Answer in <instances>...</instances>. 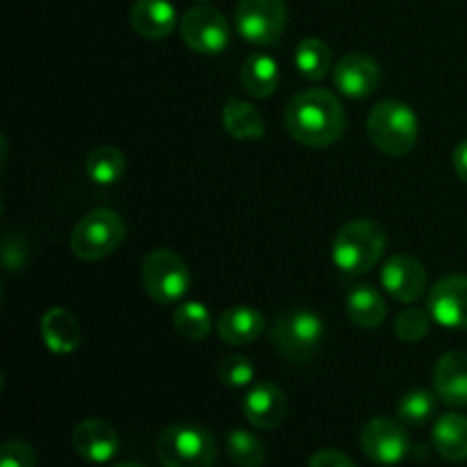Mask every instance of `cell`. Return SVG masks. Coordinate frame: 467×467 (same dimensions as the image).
Returning a JSON list of instances; mask_svg holds the SVG:
<instances>
[{"label": "cell", "mask_w": 467, "mask_h": 467, "mask_svg": "<svg viewBox=\"0 0 467 467\" xmlns=\"http://www.w3.org/2000/svg\"><path fill=\"white\" fill-rule=\"evenodd\" d=\"M438 456L450 463L467 461V418L461 413H445L436 420L431 431Z\"/></svg>", "instance_id": "21"}, {"label": "cell", "mask_w": 467, "mask_h": 467, "mask_svg": "<svg viewBox=\"0 0 467 467\" xmlns=\"http://www.w3.org/2000/svg\"><path fill=\"white\" fill-rule=\"evenodd\" d=\"M181 36L194 53L219 55L231 44V26L219 9L199 5L182 14Z\"/></svg>", "instance_id": "9"}, {"label": "cell", "mask_w": 467, "mask_h": 467, "mask_svg": "<svg viewBox=\"0 0 467 467\" xmlns=\"http://www.w3.org/2000/svg\"><path fill=\"white\" fill-rule=\"evenodd\" d=\"M226 451L237 467H263L267 461L265 442L246 429H233L226 436Z\"/></svg>", "instance_id": "27"}, {"label": "cell", "mask_w": 467, "mask_h": 467, "mask_svg": "<svg viewBox=\"0 0 467 467\" xmlns=\"http://www.w3.org/2000/svg\"><path fill=\"white\" fill-rule=\"evenodd\" d=\"M265 315L251 306H231L219 315L217 333L226 345L244 347L258 340L265 331Z\"/></svg>", "instance_id": "18"}, {"label": "cell", "mask_w": 467, "mask_h": 467, "mask_svg": "<svg viewBox=\"0 0 467 467\" xmlns=\"http://www.w3.org/2000/svg\"><path fill=\"white\" fill-rule=\"evenodd\" d=\"M386 244L388 237L381 223L372 219H354L333 237V263L347 276H360L383 258Z\"/></svg>", "instance_id": "2"}, {"label": "cell", "mask_w": 467, "mask_h": 467, "mask_svg": "<svg viewBox=\"0 0 467 467\" xmlns=\"http://www.w3.org/2000/svg\"><path fill=\"white\" fill-rule=\"evenodd\" d=\"M451 162H454L456 176H459L463 182H467V140H463L459 146H456Z\"/></svg>", "instance_id": "33"}, {"label": "cell", "mask_w": 467, "mask_h": 467, "mask_svg": "<svg viewBox=\"0 0 467 467\" xmlns=\"http://www.w3.org/2000/svg\"><path fill=\"white\" fill-rule=\"evenodd\" d=\"M173 328L190 342H201L213 331V315L199 301H185L173 310Z\"/></svg>", "instance_id": "26"}, {"label": "cell", "mask_w": 467, "mask_h": 467, "mask_svg": "<svg viewBox=\"0 0 467 467\" xmlns=\"http://www.w3.org/2000/svg\"><path fill=\"white\" fill-rule=\"evenodd\" d=\"M41 337L55 356H68L80 347L82 331L76 315L67 308H50L41 317Z\"/></svg>", "instance_id": "19"}, {"label": "cell", "mask_w": 467, "mask_h": 467, "mask_svg": "<svg viewBox=\"0 0 467 467\" xmlns=\"http://www.w3.org/2000/svg\"><path fill=\"white\" fill-rule=\"evenodd\" d=\"M126 222L114 210L99 208L87 213L71 233V251L85 263H96L112 255L126 240Z\"/></svg>", "instance_id": "5"}, {"label": "cell", "mask_w": 467, "mask_h": 467, "mask_svg": "<svg viewBox=\"0 0 467 467\" xmlns=\"http://www.w3.org/2000/svg\"><path fill=\"white\" fill-rule=\"evenodd\" d=\"M308 467H356L354 459L340 450H322L310 456Z\"/></svg>", "instance_id": "32"}, {"label": "cell", "mask_w": 467, "mask_h": 467, "mask_svg": "<svg viewBox=\"0 0 467 467\" xmlns=\"http://www.w3.org/2000/svg\"><path fill=\"white\" fill-rule=\"evenodd\" d=\"M285 128L299 144L328 149L337 144L347 130L345 105L328 89H306L287 103Z\"/></svg>", "instance_id": "1"}, {"label": "cell", "mask_w": 467, "mask_h": 467, "mask_svg": "<svg viewBox=\"0 0 467 467\" xmlns=\"http://www.w3.org/2000/svg\"><path fill=\"white\" fill-rule=\"evenodd\" d=\"M158 459L162 467H214L217 441L196 424H171L158 438Z\"/></svg>", "instance_id": "6"}, {"label": "cell", "mask_w": 467, "mask_h": 467, "mask_svg": "<svg viewBox=\"0 0 467 467\" xmlns=\"http://www.w3.org/2000/svg\"><path fill=\"white\" fill-rule=\"evenodd\" d=\"M436 392L418 388V390H409L400 401H397V418H400L406 427H424V424L436 415Z\"/></svg>", "instance_id": "28"}, {"label": "cell", "mask_w": 467, "mask_h": 467, "mask_svg": "<svg viewBox=\"0 0 467 467\" xmlns=\"http://www.w3.org/2000/svg\"><path fill=\"white\" fill-rule=\"evenodd\" d=\"M190 283V267L176 251L155 249L141 260V285L155 304H181Z\"/></svg>", "instance_id": "7"}, {"label": "cell", "mask_w": 467, "mask_h": 467, "mask_svg": "<svg viewBox=\"0 0 467 467\" xmlns=\"http://www.w3.org/2000/svg\"><path fill=\"white\" fill-rule=\"evenodd\" d=\"M201 3H205V0H201Z\"/></svg>", "instance_id": "35"}, {"label": "cell", "mask_w": 467, "mask_h": 467, "mask_svg": "<svg viewBox=\"0 0 467 467\" xmlns=\"http://www.w3.org/2000/svg\"><path fill=\"white\" fill-rule=\"evenodd\" d=\"M360 447L377 465H397L409 456L410 438L400 418H372L360 431Z\"/></svg>", "instance_id": "10"}, {"label": "cell", "mask_w": 467, "mask_h": 467, "mask_svg": "<svg viewBox=\"0 0 467 467\" xmlns=\"http://www.w3.org/2000/svg\"><path fill=\"white\" fill-rule=\"evenodd\" d=\"M433 317L429 313V308H418V306H410V308L401 310L395 319V336L400 337L401 342H409V345H415V342L424 340L431 328Z\"/></svg>", "instance_id": "29"}, {"label": "cell", "mask_w": 467, "mask_h": 467, "mask_svg": "<svg viewBox=\"0 0 467 467\" xmlns=\"http://www.w3.org/2000/svg\"><path fill=\"white\" fill-rule=\"evenodd\" d=\"M381 285L388 295L401 304H415L427 292L429 276L424 265L415 255L397 254L383 263Z\"/></svg>", "instance_id": "11"}, {"label": "cell", "mask_w": 467, "mask_h": 467, "mask_svg": "<svg viewBox=\"0 0 467 467\" xmlns=\"http://www.w3.org/2000/svg\"><path fill=\"white\" fill-rule=\"evenodd\" d=\"M295 64L306 80H324L333 68L331 48L322 39H317V36H308V39H304L296 46Z\"/></svg>", "instance_id": "25"}, {"label": "cell", "mask_w": 467, "mask_h": 467, "mask_svg": "<svg viewBox=\"0 0 467 467\" xmlns=\"http://www.w3.org/2000/svg\"><path fill=\"white\" fill-rule=\"evenodd\" d=\"M114 467H146V465H141V463H132V461H128V463H119V465H114Z\"/></svg>", "instance_id": "34"}, {"label": "cell", "mask_w": 467, "mask_h": 467, "mask_svg": "<svg viewBox=\"0 0 467 467\" xmlns=\"http://www.w3.org/2000/svg\"><path fill=\"white\" fill-rule=\"evenodd\" d=\"M287 26L285 0H240L235 27L254 46H276Z\"/></svg>", "instance_id": "8"}, {"label": "cell", "mask_w": 467, "mask_h": 467, "mask_svg": "<svg viewBox=\"0 0 467 467\" xmlns=\"http://www.w3.org/2000/svg\"><path fill=\"white\" fill-rule=\"evenodd\" d=\"M223 128L240 141H258L265 137V119L255 105L242 99H228L222 109Z\"/></svg>", "instance_id": "23"}, {"label": "cell", "mask_w": 467, "mask_h": 467, "mask_svg": "<svg viewBox=\"0 0 467 467\" xmlns=\"http://www.w3.org/2000/svg\"><path fill=\"white\" fill-rule=\"evenodd\" d=\"M242 410H244L246 422L254 424L255 429L269 431V429L281 427L283 420H285L287 397L276 383L260 381L246 392L244 401H242Z\"/></svg>", "instance_id": "14"}, {"label": "cell", "mask_w": 467, "mask_h": 467, "mask_svg": "<svg viewBox=\"0 0 467 467\" xmlns=\"http://www.w3.org/2000/svg\"><path fill=\"white\" fill-rule=\"evenodd\" d=\"M130 26L144 39H167L178 26L176 7L169 0H135L130 7Z\"/></svg>", "instance_id": "17"}, {"label": "cell", "mask_w": 467, "mask_h": 467, "mask_svg": "<svg viewBox=\"0 0 467 467\" xmlns=\"http://www.w3.org/2000/svg\"><path fill=\"white\" fill-rule=\"evenodd\" d=\"M71 445L78 456L89 463H108L119 454V433L105 420H82L71 433Z\"/></svg>", "instance_id": "15"}, {"label": "cell", "mask_w": 467, "mask_h": 467, "mask_svg": "<svg viewBox=\"0 0 467 467\" xmlns=\"http://www.w3.org/2000/svg\"><path fill=\"white\" fill-rule=\"evenodd\" d=\"M427 308L433 322L441 327L456 328V331L467 328V276L454 274L441 278L429 292Z\"/></svg>", "instance_id": "13"}, {"label": "cell", "mask_w": 467, "mask_h": 467, "mask_svg": "<svg viewBox=\"0 0 467 467\" xmlns=\"http://www.w3.org/2000/svg\"><path fill=\"white\" fill-rule=\"evenodd\" d=\"M369 141L386 155H406L420 140V119L404 100L386 99L368 117Z\"/></svg>", "instance_id": "3"}, {"label": "cell", "mask_w": 467, "mask_h": 467, "mask_svg": "<svg viewBox=\"0 0 467 467\" xmlns=\"http://www.w3.org/2000/svg\"><path fill=\"white\" fill-rule=\"evenodd\" d=\"M87 178L96 185H114L123 178L126 173V155L117 149V146H96L85 162Z\"/></svg>", "instance_id": "24"}, {"label": "cell", "mask_w": 467, "mask_h": 467, "mask_svg": "<svg viewBox=\"0 0 467 467\" xmlns=\"http://www.w3.org/2000/svg\"><path fill=\"white\" fill-rule=\"evenodd\" d=\"M381 80V67L365 53L345 55L333 68V85L347 99H368L377 94Z\"/></svg>", "instance_id": "12"}, {"label": "cell", "mask_w": 467, "mask_h": 467, "mask_svg": "<svg viewBox=\"0 0 467 467\" xmlns=\"http://www.w3.org/2000/svg\"><path fill=\"white\" fill-rule=\"evenodd\" d=\"M433 392L451 409H467V351H447L433 368Z\"/></svg>", "instance_id": "16"}, {"label": "cell", "mask_w": 467, "mask_h": 467, "mask_svg": "<svg viewBox=\"0 0 467 467\" xmlns=\"http://www.w3.org/2000/svg\"><path fill=\"white\" fill-rule=\"evenodd\" d=\"M345 304L347 315L358 328L374 331V328L386 322V301H383V295L374 285H354L347 295Z\"/></svg>", "instance_id": "22"}, {"label": "cell", "mask_w": 467, "mask_h": 467, "mask_svg": "<svg viewBox=\"0 0 467 467\" xmlns=\"http://www.w3.org/2000/svg\"><path fill=\"white\" fill-rule=\"evenodd\" d=\"M0 467H36V450L26 441L3 442Z\"/></svg>", "instance_id": "31"}, {"label": "cell", "mask_w": 467, "mask_h": 467, "mask_svg": "<svg viewBox=\"0 0 467 467\" xmlns=\"http://www.w3.org/2000/svg\"><path fill=\"white\" fill-rule=\"evenodd\" d=\"M217 377L219 381L228 388H246L254 383L255 368L251 365V360L246 358V356L231 354L226 356V358L219 360Z\"/></svg>", "instance_id": "30"}, {"label": "cell", "mask_w": 467, "mask_h": 467, "mask_svg": "<svg viewBox=\"0 0 467 467\" xmlns=\"http://www.w3.org/2000/svg\"><path fill=\"white\" fill-rule=\"evenodd\" d=\"M327 337L324 319L315 310L292 308L276 319L272 342L278 354L290 363H308L315 358Z\"/></svg>", "instance_id": "4"}, {"label": "cell", "mask_w": 467, "mask_h": 467, "mask_svg": "<svg viewBox=\"0 0 467 467\" xmlns=\"http://www.w3.org/2000/svg\"><path fill=\"white\" fill-rule=\"evenodd\" d=\"M240 82L242 89L251 96V99H269L274 91L278 89L281 82V68L278 62L267 53H255L244 59L240 68Z\"/></svg>", "instance_id": "20"}]
</instances>
